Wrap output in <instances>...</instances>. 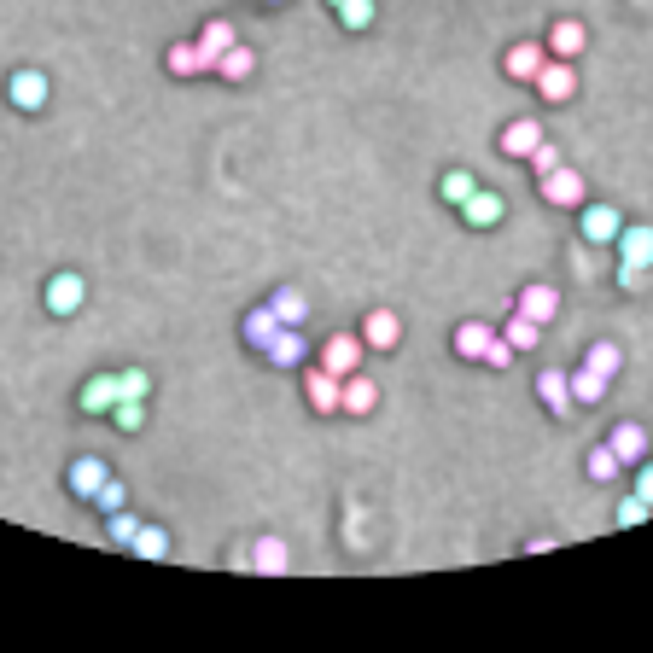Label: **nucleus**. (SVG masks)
I'll return each mask as SVG.
<instances>
[{"instance_id": "1", "label": "nucleus", "mask_w": 653, "mask_h": 653, "mask_svg": "<svg viewBox=\"0 0 653 653\" xmlns=\"http://www.w3.org/2000/svg\"><path fill=\"white\" fill-rule=\"evenodd\" d=\"M537 193H543V205H554V210H578L589 199V181L572 170V164H560V170H549L537 181Z\"/></svg>"}, {"instance_id": "2", "label": "nucleus", "mask_w": 653, "mask_h": 653, "mask_svg": "<svg viewBox=\"0 0 653 653\" xmlns=\"http://www.w3.org/2000/svg\"><path fill=\"white\" fill-rule=\"evenodd\" d=\"M41 298H47V315L70 321V315L88 304V280H82V275H70V269H59V275L47 280V292H41Z\"/></svg>"}, {"instance_id": "3", "label": "nucleus", "mask_w": 653, "mask_h": 653, "mask_svg": "<svg viewBox=\"0 0 653 653\" xmlns=\"http://www.w3.org/2000/svg\"><path fill=\"white\" fill-rule=\"evenodd\" d=\"M619 228H624V216L613 205H578V234H584V245H613L619 240Z\"/></svg>"}, {"instance_id": "4", "label": "nucleus", "mask_w": 653, "mask_h": 653, "mask_svg": "<svg viewBox=\"0 0 653 653\" xmlns=\"http://www.w3.org/2000/svg\"><path fill=\"white\" fill-rule=\"evenodd\" d=\"M537 100H549V105H566L572 94H578V70H572V59H549V65L537 70Z\"/></svg>"}, {"instance_id": "5", "label": "nucleus", "mask_w": 653, "mask_h": 653, "mask_svg": "<svg viewBox=\"0 0 653 653\" xmlns=\"http://www.w3.org/2000/svg\"><path fill=\"white\" fill-rule=\"evenodd\" d=\"M105 479H111V461H100V455H76V461H70V467H65V484H70V496H82V502H94Z\"/></svg>"}, {"instance_id": "6", "label": "nucleus", "mask_w": 653, "mask_h": 653, "mask_svg": "<svg viewBox=\"0 0 653 653\" xmlns=\"http://www.w3.org/2000/svg\"><path fill=\"white\" fill-rule=\"evenodd\" d=\"M362 356H368L362 333H333V339L321 344V368H333V374H356Z\"/></svg>"}, {"instance_id": "7", "label": "nucleus", "mask_w": 653, "mask_h": 653, "mask_svg": "<svg viewBox=\"0 0 653 653\" xmlns=\"http://www.w3.org/2000/svg\"><path fill=\"white\" fill-rule=\"evenodd\" d=\"M543 65H549V47H543V41H514V47L502 53L508 82H537V70Z\"/></svg>"}, {"instance_id": "8", "label": "nucleus", "mask_w": 653, "mask_h": 653, "mask_svg": "<svg viewBox=\"0 0 653 653\" xmlns=\"http://www.w3.org/2000/svg\"><path fill=\"white\" fill-rule=\"evenodd\" d=\"M304 397H310L315 414H339V403H344V374H333V368H315V374H304Z\"/></svg>"}, {"instance_id": "9", "label": "nucleus", "mask_w": 653, "mask_h": 653, "mask_svg": "<svg viewBox=\"0 0 653 653\" xmlns=\"http://www.w3.org/2000/svg\"><path fill=\"white\" fill-rule=\"evenodd\" d=\"M502 193H496V187H473V193H467V205H461V222H467V228H473V234H484V228H496V222H502Z\"/></svg>"}, {"instance_id": "10", "label": "nucleus", "mask_w": 653, "mask_h": 653, "mask_svg": "<svg viewBox=\"0 0 653 653\" xmlns=\"http://www.w3.org/2000/svg\"><path fill=\"white\" fill-rule=\"evenodd\" d=\"M6 100L18 105V111H47V70H12Z\"/></svg>"}, {"instance_id": "11", "label": "nucleus", "mask_w": 653, "mask_h": 653, "mask_svg": "<svg viewBox=\"0 0 653 653\" xmlns=\"http://www.w3.org/2000/svg\"><path fill=\"white\" fill-rule=\"evenodd\" d=\"M263 356H269L275 368H286V374H292V368H304V362H310V339H304V327H280Z\"/></svg>"}, {"instance_id": "12", "label": "nucleus", "mask_w": 653, "mask_h": 653, "mask_svg": "<svg viewBox=\"0 0 653 653\" xmlns=\"http://www.w3.org/2000/svg\"><path fill=\"white\" fill-rule=\"evenodd\" d=\"M514 310H525L531 321H537V327H554V321H560V292H554L549 280H531V286L519 292Z\"/></svg>"}, {"instance_id": "13", "label": "nucleus", "mask_w": 653, "mask_h": 653, "mask_svg": "<svg viewBox=\"0 0 653 653\" xmlns=\"http://www.w3.org/2000/svg\"><path fill=\"white\" fill-rule=\"evenodd\" d=\"M379 409V385H374V374H344V403H339V414H350V420H362V414H374Z\"/></svg>"}, {"instance_id": "14", "label": "nucleus", "mask_w": 653, "mask_h": 653, "mask_svg": "<svg viewBox=\"0 0 653 653\" xmlns=\"http://www.w3.org/2000/svg\"><path fill=\"white\" fill-rule=\"evenodd\" d=\"M543 47H549V59H578V53L589 47V30L578 24V18H554Z\"/></svg>"}, {"instance_id": "15", "label": "nucleus", "mask_w": 653, "mask_h": 653, "mask_svg": "<svg viewBox=\"0 0 653 653\" xmlns=\"http://www.w3.org/2000/svg\"><path fill=\"white\" fill-rule=\"evenodd\" d=\"M537 397H543V409H549L554 420H566V414L578 409V403H572V379L560 374V368H543V374H537Z\"/></svg>"}, {"instance_id": "16", "label": "nucleus", "mask_w": 653, "mask_h": 653, "mask_svg": "<svg viewBox=\"0 0 653 653\" xmlns=\"http://www.w3.org/2000/svg\"><path fill=\"white\" fill-rule=\"evenodd\" d=\"M537 140H543V123H537V117H514V123L502 129L496 146H502V158H531V152H537Z\"/></svg>"}, {"instance_id": "17", "label": "nucleus", "mask_w": 653, "mask_h": 653, "mask_svg": "<svg viewBox=\"0 0 653 653\" xmlns=\"http://www.w3.org/2000/svg\"><path fill=\"white\" fill-rule=\"evenodd\" d=\"M397 339H403V321H397L391 310L362 315V344H368V350H397Z\"/></svg>"}, {"instance_id": "18", "label": "nucleus", "mask_w": 653, "mask_h": 653, "mask_svg": "<svg viewBox=\"0 0 653 653\" xmlns=\"http://www.w3.org/2000/svg\"><path fill=\"white\" fill-rule=\"evenodd\" d=\"M76 403H82V414L105 420V414H111V403H117V374H94L82 391H76Z\"/></svg>"}, {"instance_id": "19", "label": "nucleus", "mask_w": 653, "mask_h": 653, "mask_svg": "<svg viewBox=\"0 0 653 653\" xmlns=\"http://www.w3.org/2000/svg\"><path fill=\"white\" fill-rule=\"evenodd\" d=\"M607 444H613V455H619L624 467H636V461H648V432H642L636 420H619Z\"/></svg>"}, {"instance_id": "20", "label": "nucleus", "mask_w": 653, "mask_h": 653, "mask_svg": "<svg viewBox=\"0 0 653 653\" xmlns=\"http://www.w3.org/2000/svg\"><path fill=\"white\" fill-rule=\"evenodd\" d=\"M490 339H496V327H484V321H461V327H455V356H461V362H479L484 350H490Z\"/></svg>"}, {"instance_id": "21", "label": "nucleus", "mask_w": 653, "mask_h": 653, "mask_svg": "<svg viewBox=\"0 0 653 653\" xmlns=\"http://www.w3.org/2000/svg\"><path fill=\"white\" fill-rule=\"evenodd\" d=\"M619 263H636V269H653V228H619Z\"/></svg>"}, {"instance_id": "22", "label": "nucleus", "mask_w": 653, "mask_h": 653, "mask_svg": "<svg viewBox=\"0 0 653 653\" xmlns=\"http://www.w3.org/2000/svg\"><path fill=\"white\" fill-rule=\"evenodd\" d=\"M286 566H292L286 543H280V537H257V549H251V572H263V578H280Z\"/></svg>"}, {"instance_id": "23", "label": "nucleus", "mask_w": 653, "mask_h": 653, "mask_svg": "<svg viewBox=\"0 0 653 653\" xmlns=\"http://www.w3.org/2000/svg\"><path fill=\"white\" fill-rule=\"evenodd\" d=\"M240 333H245V344H251V350H269V339L280 333V315L269 310V304H257V310L240 321Z\"/></svg>"}, {"instance_id": "24", "label": "nucleus", "mask_w": 653, "mask_h": 653, "mask_svg": "<svg viewBox=\"0 0 653 653\" xmlns=\"http://www.w3.org/2000/svg\"><path fill=\"white\" fill-rule=\"evenodd\" d=\"M164 65H170V76H205L210 59H205V47H199V41H175L170 53H164Z\"/></svg>"}, {"instance_id": "25", "label": "nucleus", "mask_w": 653, "mask_h": 653, "mask_svg": "<svg viewBox=\"0 0 653 653\" xmlns=\"http://www.w3.org/2000/svg\"><path fill=\"white\" fill-rule=\"evenodd\" d=\"M193 41H199V47H205L210 70H216V59H222V53H228V47H234V41H240V35H234V24H228V18H205V30L193 35Z\"/></svg>"}, {"instance_id": "26", "label": "nucleus", "mask_w": 653, "mask_h": 653, "mask_svg": "<svg viewBox=\"0 0 653 653\" xmlns=\"http://www.w3.org/2000/svg\"><path fill=\"white\" fill-rule=\"evenodd\" d=\"M269 310L280 315V327H304V321H310V298H304L298 286H280L275 298H269Z\"/></svg>"}, {"instance_id": "27", "label": "nucleus", "mask_w": 653, "mask_h": 653, "mask_svg": "<svg viewBox=\"0 0 653 653\" xmlns=\"http://www.w3.org/2000/svg\"><path fill=\"white\" fill-rule=\"evenodd\" d=\"M566 379H572V403H578V409H595V403L607 397V385H613V379L595 374V368H578V374H566Z\"/></svg>"}, {"instance_id": "28", "label": "nucleus", "mask_w": 653, "mask_h": 653, "mask_svg": "<svg viewBox=\"0 0 653 653\" xmlns=\"http://www.w3.org/2000/svg\"><path fill=\"white\" fill-rule=\"evenodd\" d=\"M129 549H135V560H170V531L164 525H140Z\"/></svg>"}, {"instance_id": "29", "label": "nucleus", "mask_w": 653, "mask_h": 653, "mask_svg": "<svg viewBox=\"0 0 653 653\" xmlns=\"http://www.w3.org/2000/svg\"><path fill=\"white\" fill-rule=\"evenodd\" d=\"M502 339L514 344V350H537V344H543V327H537L525 310H514L508 315V327H502Z\"/></svg>"}, {"instance_id": "30", "label": "nucleus", "mask_w": 653, "mask_h": 653, "mask_svg": "<svg viewBox=\"0 0 653 653\" xmlns=\"http://www.w3.org/2000/svg\"><path fill=\"white\" fill-rule=\"evenodd\" d=\"M105 420H111L117 432H140V426H146V397H117Z\"/></svg>"}, {"instance_id": "31", "label": "nucleus", "mask_w": 653, "mask_h": 653, "mask_svg": "<svg viewBox=\"0 0 653 653\" xmlns=\"http://www.w3.org/2000/svg\"><path fill=\"white\" fill-rule=\"evenodd\" d=\"M251 70H257V53H251V47H240V41H234V47L216 59V76H228V82H245Z\"/></svg>"}, {"instance_id": "32", "label": "nucleus", "mask_w": 653, "mask_h": 653, "mask_svg": "<svg viewBox=\"0 0 653 653\" xmlns=\"http://www.w3.org/2000/svg\"><path fill=\"white\" fill-rule=\"evenodd\" d=\"M584 473L595 484H607V479H619V473H624V461L613 455V444H595V449H589V461H584Z\"/></svg>"}, {"instance_id": "33", "label": "nucleus", "mask_w": 653, "mask_h": 653, "mask_svg": "<svg viewBox=\"0 0 653 653\" xmlns=\"http://www.w3.org/2000/svg\"><path fill=\"white\" fill-rule=\"evenodd\" d=\"M333 12H339V24H344V30H350V35L374 30V0H339Z\"/></svg>"}, {"instance_id": "34", "label": "nucleus", "mask_w": 653, "mask_h": 653, "mask_svg": "<svg viewBox=\"0 0 653 653\" xmlns=\"http://www.w3.org/2000/svg\"><path fill=\"white\" fill-rule=\"evenodd\" d=\"M619 362H624V356H619V344H613V339H595V344H589V356H584V368H595V374H607V379L619 374Z\"/></svg>"}, {"instance_id": "35", "label": "nucleus", "mask_w": 653, "mask_h": 653, "mask_svg": "<svg viewBox=\"0 0 653 653\" xmlns=\"http://www.w3.org/2000/svg\"><path fill=\"white\" fill-rule=\"evenodd\" d=\"M140 531V514H129V508H117V514H105V537L117 543V549H129Z\"/></svg>"}, {"instance_id": "36", "label": "nucleus", "mask_w": 653, "mask_h": 653, "mask_svg": "<svg viewBox=\"0 0 653 653\" xmlns=\"http://www.w3.org/2000/svg\"><path fill=\"white\" fill-rule=\"evenodd\" d=\"M473 187H479V181H473V175H467V170H449L444 181H438V193H444V205H455V210L467 205V193H473Z\"/></svg>"}, {"instance_id": "37", "label": "nucleus", "mask_w": 653, "mask_h": 653, "mask_svg": "<svg viewBox=\"0 0 653 653\" xmlns=\"http://www.w3.org/2000/svg\"><path fill=\"white\" fill-rule=\"evenodd\" d=\"M94 508H100V514H117V508H129V484L111 473V479L100 484V496H94Z\"/></svg>"}, {"instance_id": "38", "label": "nucleus", "mask_w": 653, "mask_h": 653, "mask_svg": "<svg viewBox=\"0 0 653 653\" xmlns=\"http://www.w3.org/2000/svg\"><path fill=\"white\" fill-rule=\"evenodd\" d=\"M525 164H531V175H537V181H543V175L549 170H560V146H554L549 135L537 140V152H531V158H525Z\"/></svg>"}, {"instance_id": "39", "label": "nucleus", "mask_w": 653, "mask_h": 653, "mask_svg": "<svg viewBox=\"0 0 653 653\" xmlns=\"http://www.w3.org/2000/svg\"><path fill=\"white\" fill-rule=\"evenodd\" d=\"M117 397H152V374L146 368H123L117 374Z\"/></svg>"}, {"instance_id": "40", "label": "nucleus", "mask_w": 653, "mask_h": 653, "mask_svg": "<svg viewBox=\"0 0 653 653\" xmlns=\"http://www.w3.org/2000/svg\"><path fill=\"white\" fill-rule=\"evenodd\" d=\"M514 356H519V350L502 339V333H496V339H490V350H484L479 362H484V368H496V374H508V368H514Z\"/></svg>"}, {"instance_id": "41", "label": "nucleus", "mask_w": 653, "mask_h": 653, "mask_svg": "<svg viewBox=\"0 0 653 653\" xmlns=\"http://www.w3.org/2000/svg\"><path fill=\"white\" fill-rule=\"evenodd\" d=\"M648 519H653V508L642 502V496H636V490H630V496L619 502V525L630 531V525H648Z\"/></svg>"}, {"instance_id": "42", "label": "nucleus", "mask_w": 653, "mask_h": 653, "mask_svg": "<svg viewBox=\"0 0 653 653\" xmlns=\"http://www.w3.org/2000/svg\"><path fill=\"white\" fill-rule=\"evenodd\" d=\"M613 280H619L624 292H642V286H648V269H636V263H613Z\"/></svg>"}, {"instance_id": "43", "label": "nucleus", "mask_w": 653, "mask_h": 653, "mask_svg": "<svg viewBox=\"0 0 653 653\" xmlns=\"http://www.w3.org/2000/svg\"><path fill=\"white\" fill-rule=\"evenodd\" d=\"M636 496L653 508V455H648V461H636Z\"/></svg>"}, {"instance_id": "44", "label": "nucleus", "mask_w": 653, "mask_h": 653, "mask_svg": "<svg viewBox=\"0 0 653 653\" xmlns=\"http://www.w3.org/2000/svg\"><path fill=\"white\" fill-rule=\"evenodd\" d=\"M327 6H339V0H327Z\"/></svg>"}, {"instance_id": "45", "label": "nucleus", "mask_w": 653, "mask_h": 653, "mask_svg": "<svg viewBox=\"0 0 653 653\" xmlns=\"http://www.w3.org/2000/svg\"><path fill=\"white\" fill-rule=\"evenodd\" d=\"M636 6H642V0H636Z\"/></svg>"}]
</instances>
